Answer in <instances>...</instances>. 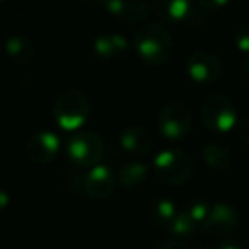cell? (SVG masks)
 <instances>
[{
  "instance_id": "1",
  "label": "cell",
  "mask_w": 249,
  "mask_h": 249,
  "mask_svg": "<svg viewBox=\"0 0 249 249\" xmlns=\"http://www.w3.org/2000/svg\"><path fill=\"white\" fill-rule=\"evenodd\" d=\"M133 48L147 65L160 67L173 58L174 39L162 24H145L135 33Z\"/></svg>"
},
{
  "instance_id": "2",
  "label": "cell",
  "mask_w": 249,
  "mask_h": 249,
  "mask_svg": "<svg viewBox=\"0 0 249 249\" xmlns=\"http://www.w3.org/2000/svg\"><path fill=\"white\" fill-rule=\"evenodd\" d=\"M152 169L160 183L167 186H181L191 179L195 173V162L184 150L166 149L156 154Z\"/></svg>"
},
{
  "instance_id": "3",
  "label": "cell",
  "mask_w": 249,
  "mask_h": 249,
  "mask_svg": "<svg viewBox=\"0 0 249 249\" xmlns=\"http://www.w3.org/2000/svg\"><path fill=\"white\" fill-rule=\"evenodd\" d=\"M53 116L65 132H79L90 116V101L82 90L69 89L55 101Z\"/></svg>"
},
{
  "instance_id": "4",
  "label": "cell",
  "mask_w": 249,
  "mask_h": 249,
  "mask_svg": "<svg viewBox=\"0 0 249 249\" xmlns=\"http://www.w3.org/2000/svg\"><path fill=\"white\" fill-rule=\"evenodd\" d=\"M201 123L212 133H229L237 126V107L224 94H212L200 109Z\"/></svg>"
},
{
  "instance_id": "5",
  "label": "cell",
  "mask_w": 249,
  "mask_h": 249,
  "mask_svg": "<svg viewBox=\"0 0 249 249\" xmlns=\"http://www.w3.org/2000/svg\"><path fill=\"white\" fill-rule=\"evenodd\" d=\"M65 152L69 160L77 167H92L104 156V143L94 132H75L67 140Z\"/></svg>"
},
{
  "instance_id": "6",
  "label": "cell",
  "mask_w": 249,
  "mask_h": 249,
  "mask_svg": "<svg viewBox=\"0 0 249 249\" xmlns=\"http://www.w3.org/2000/svg\"><path fill=\"white\" fill-rule=\"evenodd\" d=\"M157 126L164 139L171 142L184 140L193 128V116L188 106L181 103H169L159 111Z\"/></svg>"
},
{
  "instance_id": "7",
  "label": "cell",
  "mask_w": 249,
  "mask_h": 249,
  "mask_svg": "<svg viewBox=\"0 0 249 249\" xmlns=\"http://www.w3.org/2000/svg\"><path fill=\"white\" fill-rule=\"evenodd\" d=\"M152 9L157 18L173 24H188L201 29L207 24L203 12L195 7L193 0H152Z\"/></svg>"
},
{
  "instance_id": "8",
  "label": "cell",
  "mask_w": 249,
  "mask_h": 249,
  "mask_svg": "<svg viewBox=\"0 0 249 249\" xmlns=\"http://www.w3.org/2000/svg\"><path fill=\"white\" fill-rule=\"evenodd\" d=\"M186 73L193 82L200 86H210L222 75V60L215 53L200 50L188 56Z\"/></svg>"
},
{
  "instance_id": "9",
  "label": "cell",
  "mask_w": 249,
  "mask_h": 249,
  "mask_svg": "<svg viewBox=\"0 0 249 249\" xmlns=\"http://www.w3.org/2000/svg\"><path fill=\"white\" fill-rule=\"evenodd\" d=\"M239 225V212L231 203H213L210 208L207 220L203 224V231L212 237H225L232 234Z\"/></svg>"
},
{
  "instance_id": "10",
  "label": "cell",
  "mask_w": 249,
  "mask_h": 249,
  "mask_svg": "<svg viewBox=\"0 0 249 249\" xmlns=\"http://www.w3.org/2000/svg\"><path fill=\"white\" fill-rule=\"evenodd\" d=\"M97 2L111 18L126 24L145 21L150 11L147 0H97Z\"/></svg>"
},
{
  "instance_id": "11",
  "label": "cell",
  "mask_w": 249,
  "mask_h": 249,
  "mask_svg": "<svg viewBox=\"0 0 249 249\" xmlns=\"http://www.w3.org/2000/svg\"><path fill=\"white\" fill-rule=\"evenodd\" d=\"M60 152V137L55 132H38L29 137L26 143V154L36 164H48L58 156Z\"/></svg>"
},
{
  "instance_id": "12",
  "label": "cell",
  "mask_w": 249,
  "mask_h": 249,
  "mask_svg": "<svg viewBox=\"0 0 249 249\" xmlns=\"http://www.w3.org/2000/svg\"><path fill=\"white\" fill-rule=\"evenodd\" d=\"M114 186H116V178H114L111 167H107L106 164L92 166L84 179L86 195L92 200H104V198L111 196Z\"/></svg>"
},
{
  "instance_id": "13",
  "label": "cell",
  "mask_w": 249,
  "mask_h": 249,
  "mask_svg": "<svg viewBox=\"0 0 249 249\" xmlns=\"http://www.w3.org/2000/svg\"><path fill=\"white\" fill-rule=\"evenodd\" d=\"M130 50V41L126 36L118 33H106L97 36L92 41V53L101 62H116L121 60Z\"/></svg>"
},
{
  "instance_id": "14",
  "label": "cell",
  "mask_w": 249,
  "mask_h": 249,
  "mask_svg": "<svg viewBox=\"0 0 249 249\" xmlns=\"http://www.w3.org/2000/svg\"><path fill=\"white\" fill-rule=\"evenodd\" d=\"M120 145L123 150L133 156H145L152 149V139L149 132L140 124H130L121 132Z\"/></svg>"
},
{
  "instance_id": "15",
  "label": "cell",
  "mask_w": 249,
  "mask_h": 249,
  "mask_svg": "<svg viewBox=\"0 0 249 249\" xmlns=\"http://www.w3.org/2000/svg\"><path fill=\"white\" fill-rule=\"evenodd\" d=\"M5 55L16 65H28L35 58V45L24 35H14L5 39Z\"/></svg>"
},
{
  "instance_id": "16",
  "label": "cell",
  "mask_w": 249,
  "mask_h": 249,
  "mask_svg": "<svg viewBox=\"0 0 249 249\" xmlns=\"http://www.w3.org/2000/svg\"><path fill=\"white\" fill-rule=\"evenodd\" d=\"M149 176V166L142 160H130L123 164L118 173V181L126 190H135L143 183Z\"/></svg>"
},
{
  "instance_id": "17",
  "label": "cell",
  "mask_w": 249,
  "mask_h": 249,
  "mask_svg": "<svg viewBox=\"0 0 249 249\" xmlns=\"http://www.w3.org/2000/svg\"><path fill=\"white\" fill-rule=\"evenodd\" d=\"M201 159L207 164V167L213 171H225L232 166V157L231 150L225 145L220 143H208L201 149Z\"/></svg>"
},
{
  "instance_id": "18",
  "label": "cell",
  "mask_w": 249,
  "mask_h": 249,
  "mask_svg": "<svg viewBox=\"0 0 249 249\" xmlns=\"http://www.w3.org/2000/svg\"><path fill=\"white\" fill-rule=\"evenodd\" d=\"M178 207L171 198H157L150 203L149 207V217L156 225L167 227L173 222V218L178 213Z\"/></svg>"
},
{
  "instance_id": "19",
  "label": "cell",
  "mask_w": 249,
  "mask_h": 249,
  "mask_svg": "<svg viewBox=\"0 0 249 249\" xmlns=\"http://www.w3.org/2000/svg\"><path fill=\"white\" fill-rule=\"evenodd\" d=\"M166 229L173 235H176V237H188V235H191V234H195V232H196L198 225L191 220L190 215H188L186 212L179 210L176 213V217L173 218V222H171Z\"/></svg>"
},
{
  "instance_id": "20",
  "label": "cell",
  "mask_w": 249,
  "mask_h": 249,
  "mask_svg": "<svg viewBox=\"0 0 249 249\" xmlns=\"http://www.w3.org/2000/svg\"><path fill=\"white\" fill-rule=\"evenodd\" d=\"M210 208H212V203H208V201L193 200V201H190L183 210L190 215V218L198 225V227H203L205 220H207L208 213H210Z\"/></svg>"
},
{
  "instance_id": "21",
  "label": "cell",
  "mask_w": 249,
  "mask_h": 249,
  "mask_svg": "<svg viewBox=\"0 0 249 249\" xmlns=\"http://www.w3.org/2000/svg\"><path fill=\"white\" fill-rule=\"evenodd\" d=\"M234 45L241 53H248L249 55V26H244V28L235 31Z\"/></svg>"
},
{
  "instance_id": "22",
  "label": "cell",
  "mask_w": 249,
  "mask_h": 249,
  "mask_svg": "<svg viewBox=\"0 0 249 249\" xmlns=\"http://www.w3.org/2000/svg\"><path fill=\"white\" fill-rule=\"evenodd\" d=\"M231 2L232 0H198V5H200L203 11L215 12V11H220V9L227 7Z\"/></svg>"
},
{
  "instance_id": "23",
  "label": "cell",
  "mask_w": 249,
  "mask_h": 249,
  "mask_svg": "<svg viewBox=\"0 0 249 249\" xmlns=\"http://www.w3.org/2000/svg\"><path fill=\"white\" fill-rule=\"evenodd\" d=\"M235 133H237V139L241 140V142L249 145V116H244L241 121H237Z\"/></svg>"
},
{
  "instance_id": "24",
  "label": "cell",
  "mask_w": 249,
  "mask_h": 249,
  "mask_svg": "<svg viewBox=\"0 0 249 249\" xmlns=\"http://www.w3.org/2000/svg\"><path fill=\"white\" fill-rule=\"evenodd\" d=\"M152 249H190V248L179 241H162V242H157Z\"/></svg>"
},
{
  "instance_id": "25",
  "label": "cell",
  "mask_w": 249,
  "mask_h": 249,
  "mask_svg": "<svg viewBox=\"0 0 249 249\" xmlns=\"http://www.w3.org/2000/svg\"><path fill=\"white\" fill-rule=\"evenodd\" d=\"M9 205H11V195L5 190H0V212H4Z\"/></svg>"
},
{
  "instance_id": "26",
  "label": "cell",
  "mask_w": 249,
  "mask_h": 249,
  "mask_svg": "<svg viewBox=\"0 0 249 249\" xmlns=\"http://www.w3.org/2000/svg\"><path fill=\"white\" fill-rule=\"evenodd\" d=\"M215 249H244V248L235 241H222Z\"/></svg>"
},
{
  "instance_id": "27",
  "label": "cell",
  "mask_w": 249,
  "mask_h": 249,
  "mask_svg": "<svg viewBox=\"0 0 249 249\" xmlns=\"http://www.w3.org/2000/svg\"><path fill=\"white\" fill-rule=\"evenodd\" d=\"M241 77L246 84L249 86V56L246 58V62L242 63V70H241Z\"/></svg>"
},
{
  "instance_id": "28",
  "label": "cell",
  "mask_w": 249,
  "mask_h": 249,
  "mask_svg": "<svg viewBox=\"0 0 249 249\" xmlns=\"http://www.w3.org/2000/svg\"><path fill=\"white\" fill-rule=\"evenodd\" d=\"M5 2H7V0H0V5H2V4H5Z\"/></svg>"
},
{
  "instance_id": "29",
  "label": "cell",
  "mask_w": 249,
  "mask_h": 249,
  "mask_svg": "<svg viewBox=\"0 0 249 249\" xmlns=\"http://www.w3.org/2000/svg\"><path fill=\"white\" fill-rule=\"evenodd\" d=\"M196 249H207V248H203V246H200V248H196Z\"/></svg>"
},
{
  "instance_id": "30",
  "label": "cell",
  "mask_w": 249,
  "mask_h": 249,
  "mask_svg": "<svg viewBox=\"0 0 249 249\" xmlns=\"http://www.w3.org/2000/svg\"><path fill=\"white\" fill-rule=\"evenodd\" d=\"M79 2H84V0H79Z\"/></svg>"
}]
</instances>
